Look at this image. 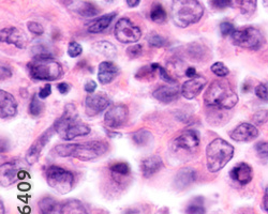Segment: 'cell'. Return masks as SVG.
Instances as JSON below:
<instances>
[{
  "instance_id": "6da1fadb",
  "label": "cell",
  "mask_w": 268,
  "mask_h": 214,
  "mask_svg": "<svg viewBox=\"0 0 268 214\" xmlns=\"http://www.w3.org/2000/svg\"><path fill=\"white\" fill-rule=\"evenodd\" d=\"M54 129L63 141H72L76 137L86 136L90 133V128L80 120L76 107L71 103L65 106L61 117L54 123Z\"/></svg>"
},
{
  "instance_id": "7a4b0ae2",
  "label": "cell",
  "mask_w": 268,
  "mask_h": 214,
  "mask_svg": "<svg viewBox=\"0 0 268 214\" xmlns=\"http://www.w3.org/2000/svg\"><path fill=\"white\" fill-rule=\"evenodd\" d=\"M105 142L92 141L84 143H61L55 147V152L61 157H75L80 161H91L107 152Z\"/></svg>"
},
{
  "instance_id": "3957f363",
  "label": "cell",
  "mask_w": 268,
  "mask_h": 214,
  "mask_svg": "<svg viewBox=\"0 0 268 214\" xmlns=\"http://www.w3.org/2000/svg\"><path fill=\"white\" fill-rule=\"evenodd\" d=\"M204 103L208 107L231 109L238 103V96L227 80H215L204 94Z\"/></svg>"
},
{
  "instance_id": "277c9868",
  "label": "cell",
  "mask_w": 268,
  "mask_h": 214,
  "mask_svg": "<svg viewBox=\"0 0 268 214\" xmlns=\"http://www.w3.org/2000/svg\"><path fill=\"white\" fill-rule=\"evenodd\" d=\"M27 68L30 77L37 80L53 81L60 78L62 75L61 65L54 60L49 53L35 55Z\"/></svg>"
},
{
  "instance_id": "5b68a950",
  "label": "cell",
  "mask_w": 268,
  "mask_h": 214,
  "mask_svg": "<svg viewBox=\"0 0 268 214\" xmlns=\"http://www.w3.org/2000/svg\"><path fill=\"white\" fill-rule=\"evenodd\" d=\"M204 14V7L197 0H173L172 18L176 26L187 28L200 22Z\"/></svg>"
},
{
  "instance_id": "8992f818",
  "label": "cell",
  "mask_w": 268,
  "mask_h": 214,
  "mask_svg": "<svg viewBox=\"0 0 268 214\" xmlns=\"http://www.w3.org/2000/svg\"><path fill=\"white\" fill-rule=\"evenodd\" d=\"M234 147L222 138H216L206 148L207 169L210 173H218L232 160Z\"/></svg>"
},
{
  "instance_id": "52a82bcc",
  "label": "cell",
  "mask_w": 268,
  "mask_h": 214,
  "mask_svg": "<svg viewBox=\"0 0 268 214\" xmlns=\"http://www.w3.org/2000/svg\"><path fill=\"white\" fill-rule=\"evenodd\" d=\"M46 182L59 194H68L72 191L74 184V176L71 172L59 166H49L46 169Z\"/></svg>"
},
{
  "instance_id": "ba28073f",
  "label": "cell",
  "mask_w": 268,
  "mask_h": 214,
  "mask_svg": "<svg viewBox=\"0 0 268 214\" xmlns=\"http://www.w3.org/2000/svg\"><path fill=\"white\" fill-rule=\"evenodd\" d=\"M231 36L234 45L251 50L259 49L265 42L264 36L260 33V30L253 27L235 30Z\"/></svg>"
},
{
  "instance_id": "9c48e42d",
  "label": "cell",
  "mask_w": 268,
  "mask_h": 214,
  "mask_svg": "<svg viewBox=\"0 0 268 214\" xmlns=\"http://www.w3.org/2000/svg\"><path fill=\"white\" fill-rule=\"evenodd\" d=\"M115 36L120 43H136L142 36V30L129 18L123 17L115 26Z\"/></svg>"
},
{
  "instance_id": "30bf717a",
  "label": "cell",
  "mask_w": 268,
  "mask_h": 214,
  "mask_svg": "<svg viewBox=\"0 0 268 214\" xmlns=\"http://www.w3.org/2000/svg\"><path fill=\"white\" fill-rule=\"evenodd\" d=\"M111 105V100L104 93H90L85 101V110L89 117H94Z\"/></svg>"
},
{
  "instance_id": "8fae6325",
  "label": "cell",
  "mask_w": 268,
  "mask_h": 214,
  "mask_svg": "<svg viewBox=\"0 0 268 214\" xmlns=\"http://www.w3.org/2000/svg\"><path fill=\"white\" fill-rule=\"evenodd\" d=\"M129 117V109L124 104H118L113 106L106 111L104 116V122L106 127L111 129H117L123 127Z\"/></svg>"
},
{
  "instance_id": "7c38bea8",
  "label": "cell",
  "mask_w": 268,
  "mask_h": 214,
  "mask_svg": "<svg viewBox=\"0 0 268 214\" xmlns=\"http://www.w3.org/2000/svg\"><path fill=\"white\" fill-rule=\"evenodd\" d=\"M54 132H56L54 127L46 130L31 144L26 153V161L29 165H34L35 163H37V161L39 160L42 150L46 146L50 138H52Z\"/></svg>"
},
{
  "instance_id": "4fadbf2b",
  "label": "cell",
  "mask_w": 268,
  "mask_h": 214,
  "mask_svg": "<svg viewBox=\"0 0 268 214\" xmlns=\"http://www.w3.org/2000/svg\"><path fill=\"white\" fill-rule=\"evenodd\" d=\"M207 79L202 76V75H196L195 77L190 78L189 80L184 81L183 85L181 86V94L184 99L187 100H193L196 98L203 88L206 86Z\"/></svg>"
},
{
  "instance_id": "5bb4252c",
  "label": "cell",
  "mask_w": 268,
  "mask_h": 214,
  "mask_svg": "<svg viewBox=\"0 0 268 214\" xmlns=\"http://www.w3.org/2000/svg\"><path fill=\"white\" fill-rule=\"evenodd\" d=\"M231 138L238 143L252 142L259 136V131L250 123H241L231 132Z\"/></svg>"
},
{
  "instance_id": "9a60e30c",
  "label": "cell",
  "mask_w": 268,
  "mask_h": 214,
  "mask_svg": "<svg viewBox=\"0 0 268 214\" xmlns=\"http://www.w3.org/2000/svg\"><path fill=\"white\" fill-rule=\"evenodd\" d=\"M200 133L195 130H186L175 140V146L179 149L192 151L200 144Z\"/></svg>"
},
{
  "instance_id": "2e32d148",
  "label": "cell",
  "mask_w": 268,
  "mask_h": 214,
  "mask_svg": "<svg viewBox=\"0 0 268 214\" xmlns=\"http://www.w3.org/2000/svg\"><path fill=\"white\" fill-rule=\"evenodd\" d=\"M17 103L11 93L0 90V116L2 119L11 118L16 115Z\"/></svg>"
},
{
  "instance_id": "e0dca14e",
  "label": "cell",
  "mask_w": 268,
  "mask_h": 214,
  "mask_svg": "<svg viewBox=\"0 0 268 214\" xmlns=\"http://www.w3.org/2000/svg\"><path fill=\"white\" fill-rule=\"evenodd\" d=\"M20 169L16 162L4 163L0 167V183L1 186H9L13 184L20 177Z\"/></svg>"
},
{
  "instance_id": "ac0fdd59",
  "label": "cell",
  "mask_w": 268,
  "mask_h": 214,
  "mask_svg": "<svg viewBox=\"0 0 268 214\" xmlns=\"http://www.w3.org/2000/svg\"><path fill=\"white\" fill-rule=\"evenodd\" d=\"M1 36V42L13 44L18 48H24L26 46V36L22 33L21 30H18L15 27H9L4 28L0 33Z\"/></svg>"
},
{
  "instance_id": "d6986e66",
  "label": "cell",
  "mask_w": 268,
  "mask_h": 214,
  "mask_svg": "<svg viewBox=\"0 0 268 214\" xmlns=\"http://www.w3.org/2000/svg\"><path fill=\"white\" fill-rule=\"evenodd\" d=\"M67 5L69 9H71L72 11L84 17H93L98 15L100 12V10L93 3L84 1V0H71Z\"/></svg>"
},
{
  "instance_id": "ffe728a7",
  "label": "cell",
  "mask_w": 268,
  "mask_h": 214,
  "mask_svg": "<svg viewBox=\"0 0 268 214\" xmlns=\"http://www.w3.org/2000/svg\"><path fill=\"white\" fill-rule=\"evenodd\" d=\"M180 90L178 89V87H172V86H160L159 88L152 92V97H154L156 100H158L159 102L164 103V104H169L174 102L175 100L179 98Z\"/></svg>"
},
{
  "instance_id": "44dd1931",
  "label": "cell",
  "mask_w": 268,
  "mask_h": 214,
  "mask_svg": "<svg viewBox=\"0 0 268 214\" xmlns=\"http://www.w3.org/2000/svg\"><path fill=\"white\" fill-rule=\"evenodd\" d=\"M196 180V172L193 168L186 167L178 171L174 178V186L177 190H183Z\"/></svg>"
},
{
  "instance_id": "7402d4cb",
  "label": "cell",
  "mask_w": 268,
  "mask_h": 214,
  "mask_svg": "<svg viewBox=\"0 0 268 214\" xmlns=\"http://www.w3.org/2000/svg\"><path fill=\"white\" fill-rule=\"evenodd\" d=\"M231 178L235 181H237L239 184L246 185L250 183L253 174H252V168L250 165H248L247 163H239L237 166H235L231 173H229Z\"/></svg>"
},
{
  "instance_id": "603a6c76",
  "label": "cell",
  "mask_w": 268,
  "mask_h": 214,
  "mask_svg": "<svg viewBox=\"0 0 268 214\" xmlns=\"http://www.w3.org/2000/svg\"><path fill=\"white\" fill-rule=\"evenodd\" d=\"M118 73V69L115 64L111 61H102L99 65L98 79L102 85L110 84L116 78Z\"/></svg>"
},
{
  "instance_id": "cb8c5ba5",
  "label": "cell",
  "mask_w": 268,
  "mask_h": 214,
  "mask_svg": "<svg viewBox=\"0 0 268 214\" xmlns=\"http://www.w3.org/2000/svg\"><path fill=\"white\" fill-rule=\"evenodd\" d=\"M163 167V161L159 155H151L147 159L143 160L141 169L142 174L145 178H149L152 175L157 174L159 171H161Z\"/></svg>"
},
{
  "instance_id": "d4e9b609",
  "label": "cell",
  "mask_w": 268,
  "mask_h": 214,
  "mask_svg": "<svg viewBox=\"0 0 268 214\" xmlns=\"http://www.w3.org/2000/svg\"><path fill=\"white\" fill-rule=\"evenodd\" d=\"M63 205L53 197H43L39 201V209L41 214H62Z\"/></svg>"
},
{
  "instance_id": "484cf974",
  "label": "cell",
  "mask_w": 268,
  "mask_h": 214,
  "mask_svg": "<svg viewBox=\"0 0 268 214\" xmlns=\"http://www.w3.org/2000/svg\"><path fill=\"white\" fill-rule=\"evenodd\" d=\"M115 17H116V13H115V12L110 14L102 15L101 17L98 18V20H95L94 22H92V24H90V26L88 27V31L90 34L102 33V31H104L105 29L110 27V25Z\"/></svg>"
},
{
  "instance_id": "4316f807",
  "label": "cell",
  "mask_w": 268,
  "mask_h": 214,
  "mask_svg": "<svg viewBox=\"0 0 268 214\" xmlns=\"http://www.w3.org/2000/svg\"><path fill=\"white\" fill-rule=\"evenodd\" d=\"M92 48L94 52L105 56L107 58H114L117 55L116 46L108 41H97L92 43Z\"/></svg>"
},
{
  "instance_id": "83f0119b",
  "label": "cell",
  "mask_w": 268,
  "mask_h": 214,
  "mask_svg": "<svg viewBox=\"0 0 268 214\" xmlns=\"http://www.w3.org/2000/svg\"><path fill=\"white\" fill-rule=\"evenodd\" d=\"M110 169H111L114 179L117 182H119V183L124 179H126L127 177H129L130 176V166L125 162L115 163V164H113L110 167Z\"/></svg>"
},
{
  "instance_id": "f1b7e54d",
  "label": "cell",
  "mask_w": 268,
  "mask_h": 214,
  "mask_svg": "<svg viewBox=\"0 0 268 214\" xmlns=\"http://www.w3.org/2000/svg\"><path fill=\"white\" fill-rule=\"evenodd\" d=\"M132 140L134 143L137 144V146H148L154 141V136H152L151 132L146 130V129H141L136 132H134L132 134Z\"/></svg>"
},
{
  "instance_id": "f546056e",
  "label": "cell",
  "mask_w": 268,
  "mask_h": 214,
  "mask_svg": "<svg viewBox=\"0 0 268 214\" xmlns=\"http://www.w3.org/2000/svg\"><path fill=\"white\" fill-rule=\"evenodd\" d=\"M258 0H232V5L238 8L244 15H251L257 10Z\"/></svg>"
},
{
  "instance_id": "4dcf8cb0",
  "label": "cell",
  "mask_w": 268,
  "mask_h": 214,
  "mask_svg": "<svg viewBox=\"0 0 268 214\" xmlns=\"http://www.w3.org/2000/svg\"><path fill=\"white\" fill-rule=\"evenodd\" d=\"M62 214H88L85 207L79 200H69L63 205Z\"/></svg>"
},
{
  "instance_id": "1f68e13d",
  "label": "cell",
  "mask_w": 268,
  "mask_h": 214,
  "mask_svg": "<svg viewBox=\"0 0 268 214\" xmlns=\"http://www.w3.org/2000/svg\"><path fill=\"white\" fill-rule=\"evenodd\" d=\"M150 20L158 24H162L167 21V12L161 4L155 3L150 11Z\"/></svg>"
},
{
  "instance_id": "d6a6232c",
  "label": "cell",
  "mask_w": 268,
  "mask_h": 214,
  "mask_svg": "<svg viewBox=\"0 0 268 214\" xmlns=\"http://www.w3.org/2000/svg\"><path fill=\"white\" fill-rule=\"evenodd\" d=\"M186 214H206L201 198H195L186 208Z\"/></svg>"
},
{
  "instance_id": "836d02e7",
  "label": "cell",
  "mask_w": 268,
  "mask_h": 214,
  "mask_svg": "<svg viewBox=\"0 0 268 214\" xmlns=\"http://www.w3.org/2000/svg\"><path fill=\"white\" fill-rule=\"evenodd\" d=\"M39 99H40L39 96H38V94H35L29 104V114L34 117L39 116L43 110V104Z\"/></svg>"
},
{
  "instance_id": "e575fe53",
  "label": "cell",
  "mask_w": 268,
  "mask_h": 214,
  "mask_svg": "<svg viewBox=\"0 0 268 214\" xmlns=\"http://www.w3.org/2000/svg\"><path fill=\"white\" fill-rule=\"evenodd\" d=\"M147 41L149 43V45L152 47H164L167 46L168 41L165 37H163L162 36L158 35L156 33H152L148 36Z\"/></svg>"
},
{
  "instance_id": "d590c367",
  "label": "cell",
  "mask_w": 268,
  "mask_h": 214,
  "mask_svg": "<svg viewBox=\"0 0 268 214\" xmlns=\"http://www.w3.org/2000/svg\"><path fill=\"white\" fill-rule=\"evenodd\" d=\"M188 52H189V56L192 59L201 60L204 56V48L202 47V45H200V44H197V43L191 44Z\"/></svg>"
},
{
  "instance_id": "8d00e7d4",
  "label": "cell",
  "mask_w": 268,
  "mask_h": 214,
  "mask_svg": "<svg viewBox=\"0 0 268 214\" xmlns=\"http://www.w3.org/2000/svg\"><path fill=\"white\" fill-rule=\"evenodd\" d=\"M212 72L219 77H225L228 75L229 70L222 62H216L212 66Z\"/></svg>"
},
{
  "instance_id": "74e56055",
  "label": "cell",
  "mask_w": 268,
  "mask_h": 214,
  "mask_svg": "<svg viewBox=\"0 0 268 214\" xmlns=\"http://www.w3.org/2000/svg\"><path fill=\"white\" fill-rule=\"evenodd\" d=\"M82 53H83V48H82V45L80 43L71 42L69 44L68 55L70 56V57H72V58L79 57L80 55H82Z\"/></svg>"
},
{
  "instance_id": "f35d334b",
  "label": "cell",
  "mask_w": 268,
  "mask_h": 214,
  "mask_svg": "<svg viewBox=\"0 0 268 214\" xmlns=\"http://www.w3.org/2000/svg\"><path fill=\"white\" fill-rule=\"evenodd\" d=\"M143 53V46L141 44H133V45L127 48V55L130 58H137Z\"/></svg>"
},
{
  "instance_id": "ab89813d",
  "label": "cell",
  "mask_w": 268,
  "mask_h": 214,
  "mask_svg": "<svg viewBox=\"0 0 268 214\" xmlns=\"http://www.w3.org/2000/svg\"><path fill=\"white\" fill-rule=\"evenodd\" d=\"M255 94L263 101L268 102V83L260 84L257 88H255Z\"/></svg>"
},
{
  "instance_id": "60d3db41",
  "label": "cell",
  "mask_w": 268,
  "mask_h": 214,
  "mask_svg": "<svg viewBox=\"0 0 268 214\" xmlns=\"http://www.w3.org/2000/svg\"><path fill=\"white\" fill-rule=\"evenodd\" d=\"M255 150L261 159H268V142L258 143Z\"/></svg>"
},
{
  "instance_id": "b9f144b4",
  "label": "cell",
  "mask_w": 268,
  "mask_h": 214,
  "mask_svg": "<svg viewBox=\"0 0 268 214\" xmlns=\"http://www.w3.org/2000/svg\"><path fill=\"white\" fill-rule=\"evenodd\" d=\"M253 122L255 124H264L268 119V111L267 110H259L253 115Z\"/></svg>"
},
{
  "instance_id": "7bdbcfd3",
  "label": "cell",
  "mask_w": 268,
  "mask_h": 214,
  "mask_svg": "<svg viewBox=\"0 0 268 214\" xmlns=\"http://www.w3.org/2000/svg\"><path fill=\"white\" fill-rule=\"evenodd\" d=\"M27 28L31 34L37 35V36H41L44 33V28L42 25L37 22H29L27 24Z\"/></svg>"
},
{
  "instance_id": "ee69618b",
  "label": "cell",
  "mask_w": 268,
  "mask_h": 214,
  "mask_svg": "<svg viewBox=\"0 0 268 214\" xmlns=\"http://www.w3.org/2000/svg\"><path fill=\"white\" fill-rule=\"evenodd\" d=\"M213 7L217 10H223L232 5V0H210Z\"/></svg>"
},
{
  "instance_id": "f6af8a7d",
  "label": "cell",
  "mask_w": 268,
  "mask_h": 214,
  "mask_svg": "<svg viewBox=\"0 0 268 214\" xmlns=\"http://www.w3.org/2000/svg\"><path fill=\"white\" fill-rule=\"evenodd\" d=\"M220 31H221L222 36H229L235 31V27L232 23L223 22L220 24Z\"/></svg>"
},
{
  "instance_id": "bcb514c9",
  "label": "cell",
  "mask_w": 268,
  "mask_h": 214,
  "mask_svg": "<svg viewBox=\"0 0 268 214\" xmlns=\"http://www.w3.org/2000/svg\"><path fill=\"white\" fill-rule=\"evenodd\" d=\"M158 71H159V75H160V77H161L164 81H167V83L172 84V85H175V84H176V80H175L173 77L171 76V75L168 73V71L165 70L164 68H162L161 66H159Z\"/></svg>"
},
{
  "instance_id": "7dc6e473",
  "label": "cell",
  "mask_w": 268,
  "mask_h": 214,
  "mask_svg": "<svg viewBox=\"0 0 268 214\" xmlns=\"http://www.w3.org/2000/svg\"><path fill=\"white\" fill-rule=\"evenodd\" d=\"M50 93H52V87H50L49 84H46L45 86L41 88L39 93H38V96H39V98L41 100H44V99H46L47 97H49Z\"/></svg>"
},
{
  "instance_id": "c3c4849f",
  "label": "cell",
  "mask_w": 268,
  "mask_h": 214,
  "mask_svg": "<svg viewBox=\"0 0 268 214\" xmlns=\"http://www.w3.org/2000/svg\"><path fill=\"white\" fill-rule=\"evenodd\" d=\"M84 89L88 93H93L94 90L97 89V83H95V81H93V80H89L85 84Z\"/></svg>"
},
{
  "instance_id": "681fc988",
  "label": "cell",
  "mask_w": 268,
  "mask_h": 214,
  "mask_svg": "<svg viewBox=\"0 0 268 214\" xmlns=\"http://www.w3.org/2000/svg\"><path fill=\"white\" fill-rule=\"evenodd\" d=\"M11 76H12V71L10 70V68L2 65L1 66V80L7 79V78H9Z\"/></svg>"
},
{
  "instance_id": "f907efd6",
  "label": "cell",
  "mask_w": 268,
  "mask_h": 214,
  "mask_svg": "<svg viewBox=\"0 0 268 214\" xmlns=\"http://www.w3.org/2000/svg\"><path fill=\"white\" fill-rule=\"evenodd\" d=\"M57 88H58V91L61 94H67L70 90V88H71V86L67 83H60V84L57 85Z\"/></svg>"
},
{
  "instance_id": "816d5d0a",
  "label": "cell",
  "mask_w": 268,
  "mask_h": 214,
  "mask_svg": "<svg viewBox=\"0 0 268 214\" xmlns=\"http://www.w3.org/2000/svg\"><path fill=\"white\" fill-rule=\"evenodd\" d=\"M184 74H186V76H188L190 78H193L196 76V70L193 67H189L186 70V72H184Z\"/></svg>"
},
{
  "instance_id": "f5cc1de1",
  "label": "cell",
  "mask_w": 268,
  "mask_h": 214,
  "mask_svg": "<svg viewBox=\"0 0 268 214\" xmlns=\"http://www.w3.org/2000/svg\"><path fill=\"white\" fill-rule=\"evenodd\" d=\"M139 1H141V0H127V4L129 5L130 8H135L139 4Z\"/></svg>"
},
{
  "instance_id": "db71d44e",
  "label": "cell",
  "mask_w": 268,
  "mask_h": 214,
  "mask_svg": "<svg viewBox=\"0 0 268 214\" xmlns=\"http://www.w3.org/2000/svg\"><path fill=\"white\" fill-rule=\"evenodd\" d=\"M264 208H265L266 212L268 213V186H267V188H266L265 195H264Z\"/></svg>"
},
{
  "instance_id": "11a10c76",
  "label": "cell",
  "mask_w": 268,
  "mask_h": 214,
  "mask_svg": "<svg viewBox=\"0 0 268 214\" xmlns=\"http://www.w3.org/2000/svg\"><path fill=\"white\" fill-rule=\"evenodd\" d=\"M0 206H1V214H3V203H2V201H1V204H0Z\"/></svg>"
},
{
  "instance_id": "9f6ffc18",
  "label": "cell",
  "mask_w": 268,
  "mask_h": 214,
  "mask_svg": "<svg viewBox=\"0 0 268 214\" xmlns=\"http://www.w3.org/2000/svg\"><path fill=\"white\" fill-rule=\"evenodd\" d=\"M263 2H264L265 5H267V7H268V0H263Z\"/></svg>"
}]
</instances>
